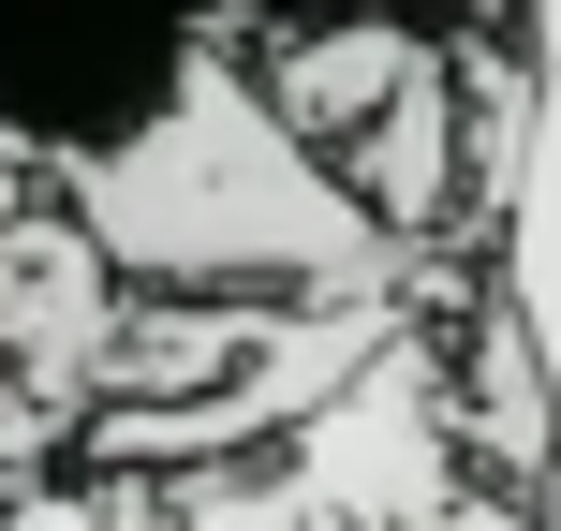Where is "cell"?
Returning a JSON list of instances; mask_svg holds the SVG:
<instances>
[{
  "label": "cell",
  "instance_id": "6da1fadb",
  "mask_svg": "<svg viewBox=\"0 0 561 531\" xmlns=\"http://www.w3.org/2000/svg\"><path fill=\"white\" fill-rule=\"evenodd\" d=\"M59 207L148 296H414L428 280V252L280 118V89L252 74L237 30H207L178 59V89L134 134L75 148Z\"/></svg>",
  "mask_w": 561,
  "mask_h": 531
},
{
  "label": "cell",
  "instance_id": "7a4b0ae2",
  "mask_svg": "<svg viewBox=\"0 0 561 531\" xmlns=\"http://www.w3.org/2000/svg\"><path fill=\"white\" fill-rule=\"evenodd\" d=\"M207 30L222 0H0V134L59 177L75 148L134 134Z\"/></svg>",
  "mask_w": 561,
  "mask_h": 531
},
{
  "label": "cell",
  "instance_id": "3957f363",
  "mask_svg": "<svg viewBox=\"0 0 561 531\" xmlns=\"http://www.w3.org/2000/svg\"><path fill=\"white\" fill-rule=\"evenodd\" d=\"M503 15L533 45V134H517V193L488 222V280L517 296V325H533V355L561 384V0H503Z\"/></svg>",
  "mask_w": 561,
  "mask_h": 531
},
{
  "label": "cell",
  "instance_id": "277c9868",
  "mask_svg": "<svg viewBox=\"0 0 561 531\" xmlns=\"http://www.w3.org/2000/svg\"><path fill=\"white\" fill-rule=\"evenodd\" d=\"M0 531H193V517H178L163 473H104V458H75V473H30L15 503H0Z\"/></svg>",
  "mask_w": 561,
  "mask_h": 531
},
{
  "label": "cell",
  "instance_id": "5b68a950",
  "mask_svg": "<svg viewBox=\"0 0 561 531\" xmlns=\"http://www.w3.org/2000/svg\"><path fill=\"white\" fill-rule=\"evenodd\" d=\"M163 487H178V517H193V531H340L325 503L280 487V458H193V473H163Z\"/></svg>",
  "mask_w": 561,
  "mask_h": 531
},
{
  "label": "cell",
  "instance_id": "8992f818",
  "mask_svg": "<svg viewBox=\"0 0 561 531\" xmlns=\"http://www.w3.org/2000/svg\"><path fill=\"white\" fill-rule=\"evenodd\" d=\"M340 15H414V30H488L503 0H222V30H340Z\"/></svg>",
  "mask_w": 561,
  "mask_h": 531
},
{
  "label": "cell",
  "instance_id": "52a82bcc",
  "mask_svg": "<svg viewBox=\"0 0 561 531\" xmlns=\"http://www.w3.org/2000/svg\"><path fill=\"white\" fill-rule=\"evenodd\" d=\"M30 193H45V163H30V148H15V134H0V222H15V207H30Z\"/></svg>",
  "mask_w": 561,
  "mask_h": 531
}]
</instances>
